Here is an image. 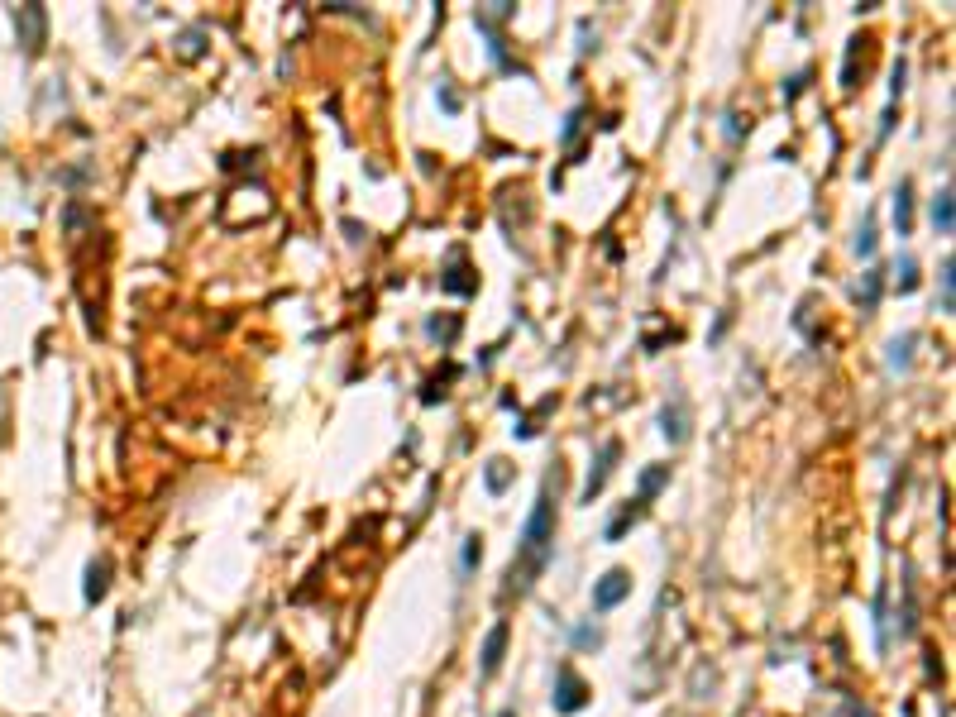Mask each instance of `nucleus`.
<instances>
[{
	"instance_id": "f257e3e1",
	"label": "nucleus",
	"mask_w": 956,
	"mask_h": 717,
	"mask_svg": "<svg viewBox=\"0 0 956 717\" xmlns=\"http://www.w3.org/2000/svg\"><path fill=\"white\" fill-rule=\"evenodd\" d=\"M555 488L545 483L541 493H536V507H531V517H526L522 526V541H517V555H512V565H507V584H502V598H526L531 593V584L545 574V565H550V555H555Z\"/></svg>"
},
{
	"instance_id": "1a4fd4ad",
	"label": "nucleus",
	"mask_w": 956,
	"mask_h": 717,
	"mask_svg": "<svg viewBox=\"0 0 956 717\" xmlns=\"http://www.w3.org/2000/svg\"><path fill=\"white\" fill-rule=\"evenodd\" d=\"M641 512H646V498H631L627 507H622V512H617V517L608 522V541H622V536H627L631 526L641 522Z\"/></svg>"
},
{
	"instance_id": "2eb2a0df",
	"label": "nucleus",
	"mask_w": 956,
	"mask_h": 717,
	"mask_svg": "<svg viewBox=\"0 0 956 717\" xmlns=\"http://www.w3.org/2000/svg\"><path fill=\"white\" fill-rule=\"evenodd\" d=\"M507 483H512V464H507V459H488V488L502 493Z\"/></svg>"
},
{
	"instance_id": "412c9836",
	"label": "nucleus",
	"mask_w": 956,
	"mask_h": 717,
	"mask_svg": "<svg viewBox=\"0 0 956 717\" xmlns=\"http://www.w3.org/2000/svg\"><path fill=\"white\" fill-rule=\"evenodd\" d=\"M574 641H579V646H593V651H598V646H603V631H598V627H579V631H574Z\"/></svg>"
},
{
	"instance_id": "aec40b11",
	"label": "nucleus",
	"mask_w": 956,
	"mask_h": 717,
	"mask_svg": "<svg viewBox=\"0 0 956 717\" xmlns=\"http://www.w3.org/2000/svg\"><path fill=\"white\" fill-rule=\"evenodd\" d=\"M483 560V536H464V569H474Z\"/></svg>"
},
{
	"instance_id": "f8f14e48",
	"label": "nucleus",
	"mask_w": 956,
	"mask_h": 717,
	"mask_svg": "<svg viewBox=\"0 0 956 717\" xmlns=\"http://www.w3.org/2000/svg\"><path fill=\"white\" fill-rule=\"evenodd\" d=\"M933 225H937V235H952V187H942V192L933 196Z\"/></svg>"
},
{
	"instance_id": "ddd939ff",
	"label": "nucleus",
	"mask_w": 956,
	"mask_h": 717,
	"mask_svg": "<svg viewBox=\"0 0 956 717\" xmlns=\"http://www.w3.org/2000/svg\"><path fill=\"white\" fill-rule=\"evenodd\" d=\"M106 579H110V560H96L87 569V603H101L106 598Z\"/></svg>"
},
{
	"instance_id": "39448f33",
	"label": "nucleus",
	"mask_w": 956,
	"mask_h": 717,
	"mask_svg": "<svg viewBox=\"0 0 956 717\" xmlns=\"http://www.w3.org/2000/svg\"><path fill=\"white\" fill-rule=\"evenodd\" d=\"M617 459H622V440H608L603 450H598V464L588 469V483H584V502H593L598 493H603V483L612 478V469H617Z\"/></svg>"
},
{
	"instance_id": "0eeeda50",
	"label": "nucleus",
	"mask_w": 956,
	"mask_h": 717,
	"mask_svg": "<svg viewBox=\"0 0 956 717\" xmlns=\"http://www.w3.org/2000/svg\"><path fill=\"white\" fill-rule=\"evenodd\" d=\"M502 655H507V622H493V631L483 636V679H493L502 670Z\"/></svg>"
},
{
	"instance_id": "6ab92c4d",
	"label": "nucleus",
	"mask_w": 956,
	"mask_h": 717,
	"mask_svg": "<svg viewBox=\"0 0 956 717\" xmlns=\"http://www.w3.org/2000/svg\"><path fill=\"white\" fill-rule=\"evenodd\" d=\"M856 254H866V259L875 254V220H866V225H861V235H856Z\"/></svg>"
},
{
	"instance_id": "20e7f679",
	"label": "nucleus",
	"mask_w": 956,
	"mask_h": 717,
	"mask_svg": "<svg viewBox=\"0 0 956 717\" xmlns=\"http://www.w3.org/2000/svg\"><path fill=\"white\" fill-rule=\"evenodd\" d=\"M15 29H20V44L29 48V53H39V48H44V29H48L44 5H20V10H15Z\"/></svg>"
},
{
	"instance_id": "4468645a",
	"label": "nucleus",
	"mask_w": 956,
	"mask_h": 717,
	"mask_svg": "<svg viewBox=\"0 0 956 717\" xmlns=\"http://www.w3.org/2000/svg\"><path fill=\"white\" fill-rule=\"evenodd\" d=\"M665 483H670V464H651V469L641 474V493H636V498H646V502H651L655 493L665 488Z\"/></svg>"
},
{
	"instance_id": "f3484780",
	"label": "nucleus",
	"mask_w": 956,
	"mask_h": 717,
	"mask_svg": "<svg viewBox=\"0 0 956 717\" xmlns=\"http://www.w3.org/2000/svg\"><path fill=\"white\" fill-rule=\"evenodd\" d=\"M909 349H913V335H904V340H894V345H890V364H894V369H909Z\"/></svg>"
},
{
	"instance_id": "a211bd4d",
	"label": "nucleus",
	"mask_w": 956,
	"mask_h": 717,
	"mask_svg": "<svg viewBox=\"0 0 956 717\" xmlns=\"http://www.w3.org/2000/svg\"><path fill=\"white\" fill-rule=\"evenodd\" d=\"M937 287H942V311H952V259L942 263V273H937Z\"/></svg>"
},
{
	"instance_id": "5701e85b",
	"label": "nucleus",
	"mask_w": 956,
	"mask_h": 717,
	"mask_svg": "<svg viewBox=\"0 0 956 717\" xmlns=\"http://www.w3.org/2000/svg\"><path fill=\"white\" fill-rule=\"evenodd\" d=\"M837 717H870V713L861 708V703H842V713H837Z\"/></svg>"
},
{
	"instance_id": "9d476101",
	"label": "nucleus",
	"mask_w": 956,
	"mask_h": 717,
	"mask_svg": "<svg viewBox=\"0 0 956 717\" xmlns=\"http://www.w3.org/2000/svg\"><path fill=\"white\" fill-rule=\"evenodd\" d=\"M894 225H899V235L913 230V182H899V187H894Z\"/></svg>"
},
{
	"instance_id": "7ed1b4c3",
	"label": "nucleus",
	"mask_w": 956,
	"mask_h": 717,
	"mask_svg": "<svg viewBox=\"0 0 956 717\" xmlns=\"http://www.w3.org/2000/svg\"><path fill=\"white\" fill-rule=\"evenodd\" d=\"M627 593H631V574H627V569H608V574L593 584V608L612 612L622 598H627Z\"/></svg>"
},
{
	"instance_id": "6e6552de",
	"label": "nucleus",
	"mask_w": 956,
	"mask_h": 717,
	"mask_svg": "<svg viewBox=\"0 0 956 717\" xmlns=\"http://www.w3.org/2000/svg\"><path fill=\"white\" fill-rule=\"evenodd\" d=\"M660 431H665V440H674V445L689 440V402H684V397H674V407L660 412Z\"/></svg>"
},
{
	"instance_id": "4be33fe9",
	"label": "nucleus",
	"mask_w": 956,
	"mask_h": 717,
	"mask_svg": "<svg viewBox=\"0 0 956 717\" xmlns=\"http://www.w3.org/2000/svg\"><path fill=\"white\" fill-rule=\"evenodd\" d=\"M426 330H431L435 340H440V335L450 340V335H455V330H459V321H445V326H440V316H431V321H426Z\"/></svg>"
},
{
	"instance_id": "9b49d317",
	"label": "nucleus",
	"mask_w": 956,
	"mask_h": 717,
	"mask_svg": "<svg viewBox=\"0 0 956 717\" xmlns=\"http://www.w3.org/2000/svg\"><path fill=\"white\" fill-rule=\"evenodd\" d=\"M880 292H885V273H880V268H870V273H866V283L856 287V302H861V311H875Z\"/></svg>"
},
{
	"instance_id": "dca6fc26",
	"label": "nucleus",
	"mask_w": 956,
	"mask_h": 717,
	"mask_svg": "<svg viewBox=\"0 0 956 717\" xmlns=\"http://www.w3.org/2000/svg\"><path fill=\"white\" fill-rule=\"evenodd\" d=\"M894 273H899V278H894V287H899V292H913V287H918V263H913L909 254L899 259V268H894Z\"/></svg>"
},
{
	"instance_id": "f03ea898",
	"label": "nucleus",
	"mask_w": 956,
	"mask_h": 717,
	"mask_svg": "<svg viewBox=\"0 0 956 717\" xmlns=\"http://www.w3.org/2000/svg\"><path fill=\"white\" fill-rule=\"evenodd\" d=\"M584 703H588V684L569 665H560V674H555V713H579Z\"/></svg>"
},
{
	"instance_id": "b1692460",
	"label": "nucleus",
	"mask_w": 956,
	"mask_h": 717,
	"mask_svg": "<svg viewBox=\"0 0 956 717\" xmlns=\"http://www.w3.org/2000/svg\"><path fill=\"white\" fill-rule=\"evenodd\" d=\"M498 717H517V713H512V708H507V713H498Z\"/></svg>"
},
{
	"instance_id": "423d86ee",
	"label": "nucleus",
	"mask_w": 956,
	"mask_h": 717,
	"mask_svg": "<svg viewBox=\"0 0 956 717\" xmlns=\"http://www.w3.org/2000/svg\"><path fill=\"white\" fill-rule=\"evenodd\" d=\"M440 287H445V292H455V297H469V292L478 287V278L469 273V259H464V249H450V268H445Z\"/></svg>"
}]
</instances>
